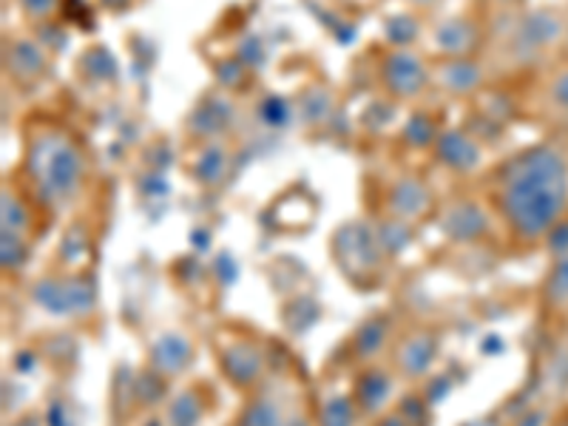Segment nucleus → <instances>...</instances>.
Instances as JSON below:
<instances>
[{"instance_id": "nucleus-1", "label": "nucleus", "mask_w": 568, "mask_h": 426, "mask_svg": "<svg viewBox=\"0 0 568 426\" xmlns=\"http://www.w3.org/2000/svg\"><path fill=\"white\" fill-rule=\"evenodd\" d=\"M480 194L511 247L529 251L542 245L568 216V154L557 142L511 151L489 171Z\"/></svg>"}, {"instance_id": "nucleus-20", "label": "nucleus", "mask_w": 568, "mask_h": 426, "mask_svg": "<svg viewBox=\"0 0 568 426\" xmlns=\"http://www.w3.org/2000/svg\"><path fill=\"white\" fill-rule=\"evenodd\" d=\"M213 409H216V393L211 384L196 378L169 395L162 418H165V426H202Z\"/></svg>"}, {"instance_id": "nucleus-10", "label": "nucleus", "mask_w": 568, "mask_h": 426, "mask_svg": "<svg viewBox=\"0 0 568 426\" xmlns=\"http://www.w3.org/2000/svg\"><path fill=\"white\" fill-rule=\"evenodd\" d=\"M435 211H438V196H435L433 185L426 182V176H420L418 171L404 169L384 182L382 216L418 227L426 220H433Z\"/></svg>"}, {"instance_id": "nucleus-6", "label": "nucleus", "mask_w": 568, "mask_h": 426, "mask_svg": "<svg viewBox=\"0 0 568 426\" xmlns=\"http://www.w3.org/2000/svg\"><path fill=\"white\" fill-rule=\"evenodd\" d=\"M375 83L393 103H418L433 91V60L418 45H387L375 58Z\"/></svg>"}, {"instance_id": "nucleus-26", "label": "nucleus", "mask_w": 568, "mask_h": 426, "mask_svg": "<svg viewBox=\"0 0 568 426\" xmlns=\"http://www.w3.org/2000/svg\"><path fill=\"white\" fill-rule=\"evenodd\" d=\"M542 105L555 116H568V65L557 69L542 85Z\"/></svg>"}, {"instance_id": "nucleus-32", "label": "nucleus", "mask_w": 568, "mask_h": 426, "mask_svg": "<svg viewBox=\"0 0 568 426\" xmlns=\"http://www.w3.org/2000/svg\"><path fill=\"white\" fill-rule=\"evenodd\" d=\"M475 3H491V0H475Z\"/></svg>"}, {"instance_id": "nucleus-17", "label": "nucleus", "mask_w": 568, "mask_h": 426, "mask_svg": "<svg viewBox=\"0 0 568 426\" xmlns=\"http://www.w3.org/2000/svg\"><path fill=\"white\" fill-rule=\"evenodd\" d=\"M45 216L49 213L40 207V202L29 194L18 176L3 180V191H0V231L18 233V236L38 242L40 233H43Z\"/></svg>"}, {"instance_id": "nucleus-27", "label": "nucleus", "mask_w": 568, "mask_h": 426, "mask_svg": "<svg viewBox=\"0 0 568 426\" xmlns=\"http://www.w3.org/2000/svg\"><path fill=\"white\" fill-rule=\"evenodd\" d=\"M12 3L18 7L20 18L27 20V27L32 29L52 23L63 9V0H12Z\"/></svg>"}, {"instance_id": "nucleus-16", "label": "nucleus", "mask_w": 568, "mask_h": 426, "mask_svg": "<svg viewBox=\"0 0 568 426\" xmlns=\"http://www.w3.org/2000/svg\"><path fill=\"white\" fill-rule=\"evenodd\" d=\"M145 364H149V373L156 375L160 382H180L196 364L194 338L180 327L162 329L145 349Z\"/></svg>"}, {"instance_id": "nucleus-12", "label": "nucleus", "mask_w": 568, "mask_h": 426, "mask_svg": "<svg viewBox=\"0 0 568 426\" xmlns=\"http://www.w3.org/2000/svg\"><path fill=\"white\" fill-rule=\"evenodd\" d=\"M52 71V52L32 32L3 38V74L18 91H38Z\"/></svg>"}, {"instance_id": "nucleus-11", "label": "nucleus", "mask_w": 568, "mask_h": 426, "mask_svg": "<svg viewBox=\"0 0 568 426\" xmlns=\"http://www.w3.org/2000/svg\"><path fill=\"white\" fill-rule=\"evenodd\" d=\"M484 43V23L478 14L458 12L435 18L429 27L420 29L418 49L426 58H466V54H478Z\"/></svg>"}, {"instance_id": "nucleus-9", "label": "nucleus", "mask_w": 568, "mask_h": 426, "mask_svg": "<svg viewBox=\"0 0 568 426\" xmlns=\"http://www.w3.org/2000/svg\"><path fill=\"white\" fill-rule=\"evenodd\" d=\"M29 298L40 311L60 318H85L98 307V291L85 273L60 271L34 278Z\"/></svg>"}, {"instance_id": "nucleus-31", "label": "nucleus", "mask_w": 568, "mask_h": 426, "mask_svg": "<svg viewBox=\"0 0 568 426\" xmlns=\"http://www.w3.org/2000/svg\"><path fill=\"white\" fill-rule=\"evenodd\" d=\"M9 426H45V424H43V415H40L38 409H27V413L18 415Z\"/></svg>"}, {"instance_id": "nucleus-33", "label": "nucleus", "mask_w": 568, "mask_h": 426, "mask_svg": "<svg viewBox=\"0 0 568 426\" xmlns=\"http://www.w3.org/2000/svg\"><path fill=\"white\" fill-rule=\"evenodd\" d=\"M566 316H568V311H566Z\"/></svg>"}, {"instance_id": "nucleus-14", "label": "nucleus", "mask_w": 568, "mask_h": 426, "mask_svg": "<svg viewBox=\"0 0 568 426\" xmlns=\"http://www.w3.org/2000/svg\"><path fill=\"white\" fill-rule=\"evenodd\" d=\"M486 85H489V60L484 54L433 60V91L444 98L471 100L478 98Z\"/></svg>"}, {"instance_id": "nucleus-2", "label": "nucleus", "mask_w": 568, "mask_h": 426, "mask_svg": "<svg viewBox=\"0 0 568 426\" xmlns=\"http://www.w3.org/2000/svg\"><path fill=\"white\" fill-rule=\"evenodd\" d=\"M18 176L49 216L65 213L85 196L91 160L78 131L54 116H32L23 125Z\"/></svg>"}, {"instance_id": "nucleus-29", "label": "nucleus", "mask_w": 568, "mask_h": 426, "mask_svg": "<svg viewBox=\"0 0 568 426\" xmlns=\"http://www.w3.org/2000/svg\"><path fill=\"white\" fill-rule=\"evenodd\" d=\"M367 426H418V424H415L413 415H409L407 409L398 407V404H395L393 409H387V413H382V415H378V418L367 420Z\"/></svg>"}, {"instance_id": "nucleus-8", "label": "nucleus", "mask_w": 568, "mask_h": 426, "mask_svg": "<svg viewBox=\"0 0 568 426\" xmlns=\"http://www.w3.org/2000/svg\"><path fill=\"white\" fill-rule=\"evenodd\" d=\"M444 349V336L429 324H413V327H400L395 336L393 347H389L387 358L400 384L415 387V384L426 382L433 375L435 364Z\"/></svg>"}, {"instance_id": "nucleus-3", "label": "nucleus", "mask_w": 568, "mask_h": 426, "mask_svg": "<svg viewBox=\"0 0 568 426\" xmlns=\"http://www.w3.org/2000/svg\"><path fill=\"white\" fill-rule=\"evenodd\" d=\"M213 364L231 389L245 398L271 375V349L247 324H220L211 333Z\"/></svg>"}, {"instance_id": "nucleus-13", "label": "nucleus", "mask_w": 568, "mask_h": 426, "mask_svg": "<svg viewBox=\"0 0 568 426\" xmlns=\"http://www.w3.org/2000/svg\"><path fill=\"white\" fill-rule=\"evenodd\" d=\"M429 154L440 171L458 176V180L478 176L486 171V145L469 129H460V125H444Z\"/></svg>"}, {"instance_id": "nucleus-15", "label": "nucleus", "mask_w": 568, "mask_h": 426, "mask_svg": "<svg viewBox=\"0 0 568 426\" xmlns=\"http://www.w3.org/2000/svg\"><path fill=\"white\" fill-rule=\"evenodd\" d=\"M398 375L389 369L387 362L355 367L349 373V389H353L355 407H358L364 420H373L387 413V409H393L395 398H398Z\"/></svg>"}, {"instance_id": "nucleus-7", "label": "nucleus", "mask_w": 568, "mask_h": 426, "mask_svg": "<svg viewBox=\"0 0 568 426\" xmlns=\"http://www.w3.org/2000/svg\"><path fill=\"white\" fill-rule=\"evenodd\" d=\"M433 222L444 233V240L458 247L486 245L495 233H500V225L484 194H455L438 202Z\"/></svg>"}, {"instance_id": "nucleus-5", "label": "nucleus", "mask_w": 568, "mask_h": 426, "mask_svg": "<svg viewBox=\"0 0 568 426\" xmlns=\"http://www.w3.org/2000/svg\"><path fill=\"white\" fill-rule=\"evenodd\" d=\"M329 251L336 258L338 271L344 273L349 284L355 287H364V291H373L384 282V271L393 258L387 256V251L378 242V233H375L373 220H349L333 233V242H329Z\"/></svg>"}, {"instance_id": "nucleus-24", "label": "nucleus", "mask_w": 568, "mask_h": 426, "mask_svg": "<svg viewBox=\"0 0 568 426\" xmlns=\"http://www.w3.org/2000/svg\"><path fill=\"white\" fill-rule=\"evenodd\" d=\"M540 304L546 313L566 316L568 311V256L551 258L549 273L540 284Z\"/></svg>"}, {"instance_id": "nucleus-19", "label": "nucleus", "mask_w": 568, "mask_h": 426, "mask_svg": "<svg viewBox=\"0 0 568 426\" xmlns=\"http://www.w3.org/2000/svg\"><path fill=\"white\" fill-rule=\"evenodd\" d=\"M233 169V149L225 136H213V140H196L191 154H187L185 171L191 182L213 194L227 182Z\"/></svg>"}, {"instance_id": "nucleus-21", "label": "nucleus", "mask_w": 568, "mask_h": 426, "mask_svg": "<svg viewBox=\"0 0 568 426\" xmlns=\"http://www.w3.org/2000/svg\"><path fill=\"white\" fill-rule=\"evenodd\" d=\"M364 418L355 407L349 378L344 384H329L313 400V426H362Z\"/></svg>"}, {"instance_id": "nucleus-25", "label": "nucleus", "mask_w": 568, "mask_h": 426, "mask_svg": "<svg viewBox=\"0 0 568 426\" xmlns=\"http://www.w3.org/2000/svg\"><path fill=\"white\" fill-rule=\"evenodd\" d=\"M34 242L27 240V236H18V233L0 231V265H3V273H12L18 276L23 267L29 265V256H32Z\"/></svg>"}, {"instance_id": "nucleus-22", "label": "nucleus", "mask_w": 568, "mask_h": 426, "mask_svg": "<svg viewBox=\"0 0 568 426\" xmlns=\"http://www.w3.org/2000/svg\"><path fill=\"white\" fill-rule=\"evenodd\" d=\"M517 43L529 49V52H546L557 40L562 38V20L555 12H546V9H537V12L524 14V18L515 23Z\"/></svg>"}, {"instance_id": "nucleus-4", "label": "nucleus", "mask_w": 568, "mask_h": 426, "mask_svg": "<svg viewBox=\"0 0 568 426\" xmlns=\"http://www.w3.org/2000/svg\"><path fill=\"white\" fill-rule=\"evenodd\" d=\"M231 426H313V404L296 373H271L242 398Z\"/></svg>"}, {"instance_id": "nucleus-28", "label": "nucleus", "mask_w": 568, "mask_h": 426, "mask_svg": "<svg viewBox=\"0 0 568 426\" xmlns=\"http://www.w3.org/2000/svg\"><path fill=\"white\" fill-rule=\"evenodd\" d=\"M542 247L551 253V258L557 256H568V216L560 222V225H555V231L546 236V242H542Z\"/></svg>"}, {"instance_id": "nucleus-18", "label": "nucleus", "mask_w": 568, "mask_h": 426, "mask_svg": "<svg viewBox=\"0 0 568 426\" xmlns=\"http://www.w3.org/2000/svg\"><path fill=\"white\" fill-rule=\"evenodd\" d=\"M398 324L389 313H373L358 327L349 333L347 342V362L349 367H367V364L384 362L393 347L395 336H398Z\"/></svg>"}, {"instance_id": "nucleus-23", "label": "nucleus", "mask_w": 568, "mask_h": 426, "mask_svg": "<svg viewBox=\"0 0 568 426\" xmlns=\"http://www.w3.org/2000/svg\"><path fill=\"white\" fill-rule=\"evenodd\" d=\"M338 98L327 83H313L296 100V114L302 125H327L336 116Z\"/></svg>"}, {"instance_id": "nucleus-30", "label": "nucleus", "mask_w": 568, "mask_h": 426, "mask_svg": "<svg viewBox=\"0 0 568 426\" xmlns=\"http://www.w3.org/2000/svg\"><path fill=\"white\" fill-rule=\"evenodd\" d=\"M404 7L413 9V12L418 14H433L435 9H440L446 3V0H400Z\"/></svg>"}]
</instances>
